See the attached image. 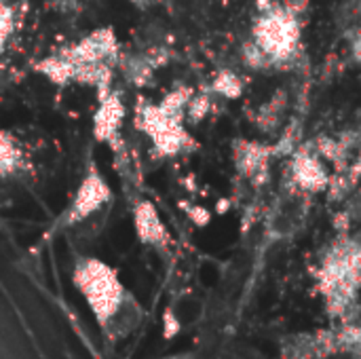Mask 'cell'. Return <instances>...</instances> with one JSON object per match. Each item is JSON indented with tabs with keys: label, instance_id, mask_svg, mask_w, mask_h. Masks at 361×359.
Wrapping results in <instances>:
<instances>
[{
	"label": "cell",
	"instance_id": "15",
	"mask_svg": "<svg viewBox=\"0 0 361 359\" xmlns=\"http://www.w3.org/2000/svg\"><path fill=\"white\" fill-rule=\"evenodd\" d=\"M241 61H243L250 70H256V72H262V70H271V68H273L271 57H269L254 40L243 42V47H241Z\"/></svg>",
	"mask_w": 361,
	"mask_h": 359
},
{
	"label": "cell",
	"instance_id": "20",
	"mask_svg": "<svg viewBox=\"0 0 361 359\" xmlns=\"http://www.w3.org/2000/svg\"><path fill=\"white\" fill-rule=\"evenodd\" d=\"M281 6H283L290 15H294V17H302V15L309 11L311 0H281Z\"/></svg>",
	"mask_w": 361,
	"mask_h": 359
},
{
	"label": "cell",
	"instance_id": "4",
	"mask_svg": "<svg viewBox=\"0 0 361 359\" xmlns=\"http://www.w3.org/2000/svg\"><path fill=\"white\" fill-rule=\"evenodd\" d=\"M273 148L256 140H237L233 144V161L237 171L256 188H262L271 180Z\"/></svg>",
	"mask_w": 361,
	"mask_h": 359
},
{
	"label": "cell",
	"instance_id": "18",
	"mask_svg": "<svg viewBox=\"0 0 361 359\" xmlns=\"http://www.w3.org/2000/svg\"><path fill=\"white\" fill-rule=\"evenodd\" d=\"M347 42H349L351 59L361 66V25H355L347 32Z\"/></svg>",
	"mask_w": 361,
	"mask_h": 359
},
{
	"label": "cell",
	"instance_id": "12",
	"mask_svg": "<svg viewBox=\"0 0 361 359\" xmlns=\"http://www.w3.org/2000/svg\"><path fill=\"white\" fill-rule=\"evenodd\" d=\"M300 142H302V121L298 116H294L288 121V125H283L277 142L271 146L273 157H290L300 146Z\"/></svg>",
	"mask_w": 361,
	"mask_h": 359
},
{
	"label": "cell",
	"instance_id": "3",
	"mask_svg": "<svg viewBox=\"0 0 361 359\" xmlns=\"http://www.w3.org/2000/svg\"><path fill=\"white\" fill-rule=\"evenodd\" d=\"M330 171L324 159L317 154L313 142H300V146L290 154L288 180L292 188L302 193H322L330 184Z\"/></svg>",
	"mask_w": 361,
	"mask_h": 359
},
{
	"label": "cell",
	"instance_id": "8",
	"mask_svg": "<svg viewBox=\"0 0 361 359\" xmlns=\"http://www.w3.org/2000/svg\"><path fill=\"white\" fill-rule=\"evenodd\" d=\"M290 108V93L286 89H275L273 95L269 97V102H264L256 114L252 116L254 125L258 127L260 133L267 135H275L286 118V112Z\"/></svg>",
	"mask_w": 361,
	"mask_h": 359
},
{
	"label": "cell",
	"instance_id": "21",
	"mask_svg": "<svg viewBox=\"0 0 361 359\" xmlns=\"http://www.w3.org/2000/svg\"><path fill=\"white\" fill-rule=\"evenodd\" d=\"M347 174H349V178H351L355 184L361 180V148L357 150V154L353 157V161H351V165H349V171H347Z\"/></svg>",
	"mask_w": 361,
	"mask_h": 359
},
{
	"label": "cell",
	"instance_id": "14",
	"mask_svg": "<svg viewBox=\"0 0 361 359\" xmlns=\"http://www.w3.org/2000/svg\"><path fill=\"white\" fill-rule=\"evenodd\" d=\"M212 91L226 99H237L243 93V80L233 70H220L212 80Z\"/></svg>",
	"mask_w": 361,
	"mask_h": 359
},
{
	"label": "cell",
	"instance_id": "22",
	"mask_svg": "<svg viewBox=\"0 0 361 359\" xmlns=\"http://www.w3.org/2000/svg\"><path fill=\"white\" fill-rule=\"evenodd\" d=\"M275 2L277 0H256V8H258V13H262V11H269Z\"/></svg>",
	"mask_w": 361,
	"mask_h": 359
},
{
	"label": "cell",
	"instance_id": "19",
	"mask_svg": "<svg viewBox=\"0 0 361 359\" xmlns=\"http://www.w3.org/2000/svg\"><path fill=\"white\" fill-rule=\"evenodd\" d=\"M11 28H13V15L4 4H0V49H2L4 40L8 38Z\"/></svg>",
	"mask_w": 361,
	"mask_h": 359
},
{
	"label": "cell",
	"instance_id": "13",
	"mask_svg": "<svg viewBox=\"0 0 361 359\" xmlns=\"http://www.w3.org/2000/svg\"><path fill=\"white\" fill-rule=\"evenodd\" d=\"M38 72H42L44 76H49L53 83L63 85L68 80H74V61L68 59L66 55L49 57V59H44V61L38 63Z\"/></svg>",
	"mask_w": 361,
	"mask_h": 359
},
{
	"label": "cell",
	"instance_id": "6",
	"mask_svg": "<svg viewBox=\"0 0 361 359\" xmlns=\"http://www.w3.org/2000/svg\"><path fill=\"white\" fill-rule=\"evenodd\" d=\"M108 199H110V188H108L106 180L95 169H91L85 176L82 184L78 186V190L74 195V201H72V207H70V214H68V220H70L68 224H74L78 220L89 218Z\"/></svg>",
	"mask_w": 361,
	"mask_h": 359
},
{
	"label": "cell",
	"instance_id": "1",
	"mask_svg": "<svg viewBox=\"0 0 361 359\" xmlns=\"http://www.w3.org/2000/svg\"><path fill=\"white\" fill-rule=\"evenodd\" d=\"M300 34V17L290 15L279 0L269 11L258 13L252 25V40L271 57L273 68L298 70L302 63H307Z\"/></svg>",
	"mask_w": 361,
	"mask_h": 359
},
{
	"label": "cell",
	"instance_id": "2",
	"mask_svg": "<svg viewBox=\"0 0 361 359\" xmlns=\"http://www.w3.org/2000/svg\"><path fill=\"white\" fill-rule=\"evenodd\" d=\"M76 279H78L82 292L89 296V303L95 309V313L99 315V320L110 317L121 300V286H118L114 273L106 264L89 260L78 269Z\"/></svg>",
	"mask_w": 361,
	"mask_h": 359
},
{
	"label": "cell",
	"instance_id": "7",
	"mask_svg": "<svg viewBox=\"0 0 361 359\" xmlns=\"http://www.w3.org/2000/svg\"><path fill=\"white\" fill-rule=\"evenodd\" d=\"M116 51H118V42H116L114 32L104 28V30L91 32L82 40H78L63 55L68 59H72L74 63H97V61L108 63V59H112L116 55Z\"/></svg>",
	"mask_w": 361,
	"mask_h": 359
},
{
	"label": "cell",
	"instance_id": "17",
	"mask_svg": "<svg viewBox=\"0 0 361 359\" xmlns=\"http://www.w3.org/2000/svg\"><path fill=\"white\" fill-rule=\"evenodd\" d=\"M212 110V97L207 93H199L188 99V106H186V116L192 121V123H201Z\"/></svg>",
	"mask_w": 361,
	"mask_h": 359
},
{
	"label": "cell",
	"instance_id": "5",
	"mask_svg": "<svg viewBox=\"0 0 361 359\" xmlns=\"http://www.w3.org/2000/svg\"><path fill=\"white\" fill-rule=\"evenodd\" d=\"M338 355L336 328H319L313 332H300L283 339V359H326Z\"/></svg>",
	"mask_w": 361,
	"mask_h": 359
},
{
	"label": "cell",
	"instance_id": "11",
	"mask_svg": "<svg viewBox=\"0 0 361 359\" xmlns=\"http://www.w3.org/2000/svg\"><path fill=\"white\" fill-rule=\"evenodd\" d=\"M313 146H315L317 154L334 167V171H349L353 154L341 144L338 138L328 135V133H319V135H315Z\"/></svg>",
	"mask_w": 361,
	"mask_h": 359
},
{
	"label": "cell",
	"instance_id": "9",
	"mask_svg": "<svg viewBox=\"0 0 361 359\" xmlns=\"http://www.w3.org/2000/svg\"><path fill=\"white\" fill-rule=\"evenodd\" d=\"M123 116H125V108L118 95H106L102 99V106L95 114L93 121V129L97 140L102 142H110L116 138L121 125H123Z\"/></svg>",
	"mask_w": 361,
	"mask_h": 359
},
{
	"label": "cell",
	"instance_id": "10",
	"mask_svg": "<svg viewBox=\"0 0 361 359\" xmlns=\"http://www.w3.org/2000/svg\"><path fill=\"white\" fill-rule=\"evenodd\" d=\"M135 229H137V235L142 237V241H146V243L161 245V243H167V239H169L165 224L161 222L157 209L148 201L140 203L135 209Z\"/></svg>",
	"mask_w": 361,
	"mask_h": 359
},
{
	"label": "cell",
	"instance_id": "16",
	"mask_svg": "<svg viewBox=\"0 0 361 359\" xmlns=\"http://www.w3.org/2000/svg\"><path fill=\"white\" fill-rule=\"evenodd\" d=\"M19 165V150L6 133H0V178L13 174Z\"/></svg>",
	"mask_w": 361,
	"mask_h": 359
}]
</instances>
